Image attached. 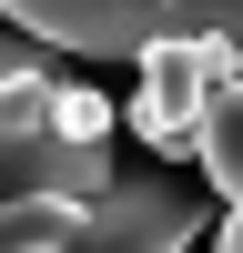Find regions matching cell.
Segmentation results:
<instances>
[{
    "label": "cell",
    "instance_id": "cell-1",
    "mask_svg": "<svg viewBox=\"0 0 243 253\" xmlns=\"http://www.w3.org/2000/svg\"><path fill=\"white\" fill-rule=\"evenodd\" d=\"M0 20L31 31L40 51H101V61H142L152 41L243 51V0H0Z\"/></svg>",
    "mask_w": 243,
    "mask_h": 253
},
{
    "label": "cell",
    "instance_id": "cell-2",
    "mask_svg": "<svg viewBox=\"0 0 243 253\" xmlns=\"http://www.w3.org/2000/svg\"><path fill=\"white\" fill-rule=\"evenodd\" d=\"M61 91L71 81H51L40 101H20V112H0V213H20V203H51V193H71V203H101L112 193V142H71L61 132Z\"/></svg>",
    "mask_w": 243,
    "mask_h": 253
},
{
    "label": "cell",
    "instance_id": "cell-3",
    "mask_svg": "<svg viewBox=\"0 0 243 253\" xmlns=\"http://www.w3.org/2000/svg\"><path fill=\"white\" fill-rule=\"evenodd\" d=\"M233 81H243L233 41H152V51L132 61V132L152 142V152H193L213 91H233Z\"/></svg>",
    "mask_w": 243,
    "mask_h": 253
},
{
    "label": "cell",
    "instance_id": "cell-4",
    "mask_svg": "<svg viewBox=\"0 0 243 253\" xmlns=\"http://www.w3.org/2000/svg\"><path fill=\"white\" fill-rule=\"evenodd\" d=\"M193 233H202V203L182 193V182H162V172H122L112 193L91 203V223H81L71 253H182Z\"/></svg>",
    "mask_w": 243,
    "mask_h": 253
},
{
    "label": "cell",
    "instance_id": "cell-5",
    "mask_svg": "<svg viewBox=\"0 0 243 253\" xmlns=\"http://www.w3.org/2000/svg\"><path fill=\"white\" fill-rule=\"evenodd\" d=\"M193 162L213 172L223 203H243V81H233V91H213V112H202V132H193Z\"/></svg>",
    "mask_w": 243,
    "mask_h": 253
},
{
    "label": "cell",
    "instance_id": "cell-6",
    "mask_svg": "<svg viewBox=\"0 0 243 253\" xmlns=\"http://www.w3.org/2000/svg\"><path fill=\"white\" fill-rule=\"evenodd\" d=\"M213 253H243V203L223 213V233H213Z\"/></svg>",
    "mask_w": 243,
    "mask_h": 253
}]
</instances>
